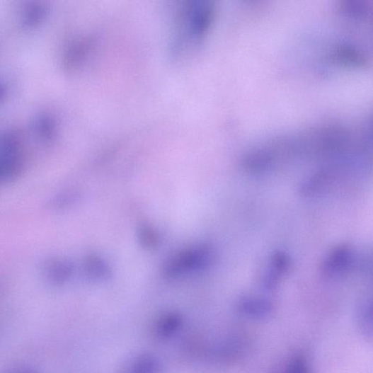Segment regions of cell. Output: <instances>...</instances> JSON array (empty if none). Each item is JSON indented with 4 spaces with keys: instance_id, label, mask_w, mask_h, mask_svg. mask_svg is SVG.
<instances>
[{
    "instance_id": "obj_4",
    "label": "cell",
    "mask_w": 373,
    "mask_h": 373,
    "mask_svg": "<svg viewBox=\"0 0 373 373\" xmlns=\"http://www.w3.org/2000/svg\"><path fill=\"white\" fill-rule=\"evenodd\" d=\"M329 58L333 63L350 67H364L368 64L366 55L359 48L346 43L334 47Z\"/></svg>"
},
{
    "instance_id": "obj_3",
    "label": "cell",
    "mask_w": 373,
    "mask_h": 373,
    "mask_svg": "<svg viewBox=\"0 0 373 373\" xmlns=\"http://www.w3.org/2000/svg\"><path fill=\"white\" fill-rule=\"evenodd\" d=\"M290 267V258L284 252H277L270 258L261 279L262 286L271 289L276 287Z\"/></svg>"
},
{
    "instance_id": "obj_8",
    "label": "cell",
    "mask_w": 373,
    "mask_h": 373,
    "mask_svg": "<svg viewBox=\"0 0 373 373\" xmlns=\"http://www.w3.org/2000/svg\"><path fill=\"white\" fill-rule=\"evenodd\" d=\"M183 324L182 316L176 311L166 312L158 320L156 326V334L162 338L176 333Z\"/></svg>"
},
{
    "instance_id": "obj_9",
    "label": "cell",
    "mask_w": 373,
    "mask_h": 373,
    "mask_svg": "<svg viewBox=\"0 0 373 373\" xmlns=\"http://www.w3.org/2000/svg\"><path fill=\"white\" fill-rule=\"evenodd\" d=\"M161 363L155 356L142 355L134 360L127 373H161Z\"/></svg>"
},
{
    "instance_id": "obj_1",
    "label": "cell",
    "mask_w": 373,
    "mask_h": 373,
    "mask_svg": "<svg viewBox=\"0 0 373 373\" xmlns=\"http://www.w3.org/2000/svg\"><path fill=\"white\" fill-rule=\"evenodd\" d=\"M214 259L212 246L207 243H200L184 248L166 260L162 269L163 277L175 280L190 272L205 270Z\"/></svg>"
},
{
    "instance_id": "obj_6",
    "label": "cell",
    "mask_w": 373,
    "mask_h": 373,
    "mask_svg": "<svg viewBox=\"0 0 373 373\" xmlns=\"http://www.w3.org/2000/svg\"><path fill=\"white\" fill-rule=\"evenodd\" d=\"M239 311L243 314L252 317H265L272 311V305L263 298L245 297L239 302Z\"/></svg>"
},
{
    "instance_id": "obj_10",
    "label": "cell",
    "mask_w": 373,
    "mask_h": 373,
    "mask_svg": "<svg viewBox=\"0 0 373 373\" xmlns=\"http://www.w3.org/2000/svg\"><path fill=\"white\" fill-rule=\"evenodd\" d=\"M340 8L345 14L362 18L368 16L372 6L367 0H342Z\"/></svg>"
},
{
    "instance_id": "obj_11",
    "label": "cell",
    "mask_w": 373,
    "mask_h": 373,
    "mask_svg": "<svg viewBox=\"0 0 373 373\" xmlns=\"http://www.w3.org/2000/svg\"><path fill=\"white\" fill-rule=\"evenodd\" d=\"M359 321L360 323V328L362 331L365 333H370L372 331V308L371 304L365 302L360 313Z\"/></svg>"
},
{
    "instance_id": "obj_7",
    "label": "cell",
    "mask_w": 373,
    "mask_h": 373,
    "mask_svg": "<svg viewBox=\"0 0 373 373\" xmlns=\"http://www.w3.org/2000/svg\"><path fill=\"white\" fill-rule=\"evenodd\" d=\"M137 241L142 250L153 252L161 243V237L156 229L148 222H142L137 230Z\"/></svg>"
},
{
    "instance_id": "obj_5",
    "label": "cell",
    "mask_w": 373,
    "mask_h": 373,
    "mask_svg": "<svg viewBox=\"0 0 373 373\" xmlns=\"http://www.w3.org/2000/svg\"><path fill=\"white\" fill-rule=\"evenodd\" d=\"M86 276L96 282H104L112 279L113 271L108 261L102 257L91 255L84 262Z\"/></svg>"
},
{
    "instance_id": "obj_2",
    "label": "cell",
    "mask_w": 373,
    "mask_h": 373,
    "mask_svg": "<svg viewBox=\"0 0 373 373\" xmlns=\"http://www.w3.org/2000/svg\"><path fill=\"white\" fill-rule=\"evenodd\" d=\"M356 260L354 248L346 244L339 245L323 260L321 266L322 275L329 278L342 277L352 270Z\"/></svg>"
},
{
    "instance_id": "obj_12",
    "label": "cell",
    "mask_w": 373,
    "mask_h": 373,
    "mask_svg": "<svg viewBox=\"0 0 373 373\" xmlns=\"http://www.w3.org/2000/svg\"><path fill=\"white\" fill-rule=\"evenodd\" d=\"M292 364L289 367L288 373H306V368L302 362Z\"/></svg>"
}]
</instances>
